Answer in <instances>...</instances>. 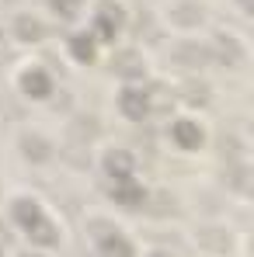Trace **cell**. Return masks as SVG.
I'll return each instance as SVG.
<instances>
[]
</instances>
